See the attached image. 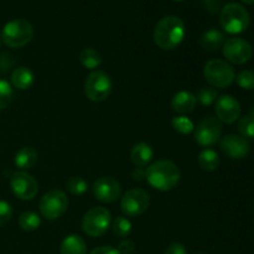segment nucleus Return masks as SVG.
I'll use <instances>...</instances> for the list:
<instances>
[{
	"instance_id": "nucleus-1",
	"label": "nucleus",
	"mask_w": 254,
	"mask_h": 254,
	"mask_svg": "<svg viewBox=\"0 0 254 254\" xmlns=\"http://www.w3.org/2000/svg\"><path fill=\"white\" fill-rule=\"evenodd\" d=\"M185 24L183 19L169 15L158 21L154 29V42L163 50H174L184 41Z\"/></svg>"
},
{
	"instance_id": "nucleus-2",
	"label": "nucleus",
	"mask_w": 254,
	"mask_h": 254,
	"mask_svg": "<svg viewBox=\"0 0 254 254\" xmlns=\"http://www.w3.org/2000/svg\"><path fill=\"white\" fill-rule=\"evenodd\" d=\"M181 174L178 165L170 160H158L145 170V179L149 185L159 191H170L176 188Z\"/></svg>"
},
{
	"instance_id": "nucleus-3",
	"label": "nucleus",
	"mask_w": 254,
	"mask_h": 254,
	"mask_svg": "<svg viewBox=\"0 0 254 254\" xmlns=\"http://www.w3.org/2000/svg\"><path fill=\"white\" fill-rule=\"evenodd\" d=\"M250 22L251 17L247 9L238 2H228L221 9V27L228 34H242L248 29Z\"/></svg>"
},
{
	"instance_id": "nucleus-4",
	"label": "nucleus",
	"mask_w": 254,
	"mask_h": 254,
	"mask_svg": "<svg viewBox=\"0 0 254 254\" xmlns=\"http://www.w3.org/2000/svg\"><path fill=\"white\" fill-rule=\"evenodd\" d=\"M34 36V27L26 19H14L1 30V40L11 49H20L29 44Z\"/></svg>"
},
{
	"instance_id": "nucleus-5",
	"label": "nucleus",
	"mask_w": 254,
	"mask_h": 254,
	"mask_svg": "<svg viewBox=\"0 0 254 254\" xmlns=\"http://www.w3.org/2000/svg\"><path fill=\"white\" fill-rule=\"evenodd\" d=\"M203 77L216 88H226L231 86L236 78L233 67L227 61L220 59L210 60L203 67Z\"/></svg>"
},
{
	"instance_id": "nucleus-6",
	"label": "nucleus",
	"mask_w": 254,
	"mask_h": 254,
	"mask_svg": "<svg viewBox=\"0 0 254 254\" xmlns=\"http://www.w3.org/2000/svg\"><path fill=\"white\" fill-rule=\"evenodd\" d=\"M112 88H113V83H112L109 74L103 71H99V69L92 71L84 81L86 97L94 103L103 102L104 99L108 98Z\"/></svg>"
},
{
	"instance_id": "nucleus-7",
	"label": "nucleus",
	"mask_w": 254,
	"mask_h": 254,
	"mask_svg": "<svg viewBox=\"0 0 254 254\" xmlns=\"http://www.w3.org/2000/svg\"><path fill=\"white\" fill-rule=\"evenodd\" d=\"M112 223L111 212L106 207H93L87 211L82 220V230L92 238L101 237L109 230Z\"/></svg>"
},
{
	"instance_id": "nucleus-8",
	"label": "nucleus",
	"mask_w": 254,
	"mask_h": 254,
	"mask_svg": "<svg viewBox=\"0 0 254 254\" xmlns=\"http://www.w3.org/2000/svg\"><path fill=\"white\" fill-rule=\"evenodd\" d=\"M40 212L42 217L54 221L64 216L68 208V197L61 190H51L45 193L40 200Z\"/></svg>"
},
{
	"instance_id": "nucleus-9",
	"label": "nucleus",
	"mask_w": 254,
	"mask_h": 254,
	"mask_svg": "<svg viewBox=\"0 0 254 254\" xmlns=\"http://www.w3.org/2000/svg\"><path fill=\"white\" fill-rule=\"evenodd\" d=\"M149 203H150V197L145 190L130 189L122 197L121 210L126 216L138 217L148 210Z\"/></svg>"
},
{
	"instance_id": "nucleus-10",
	"label": "nucleus",
	"mask_w": 254,
	"mask_h": 254,
	"mask_svg": "<svg viewBox=\"0 0 254 254\" xmlns=\"http://www.w3.org/2000/svg\"><path fill=\"white\" fill-rule=\"evenodd\" d=\"M10 188L12 193L22 201H30L39 192V183L26 171H16L10 178Z\"/></svg>"
},
{
	"instance_id": "nucleus-11",
	"label": "nucleus",
	"mask_w": 254,
	"mask_h": 254,
	"mask_svg": "<svg viewBox=\"0 0 254 254\" xmlns=\"http://www.w3.org/2000/svg\"><path fill=\"white\" fill-rule=\"evenodd\" d=\"M195 140L201 146H212L220 140L222 134V126L216 117H206L195 128Z\"/></svg>"
},
{
	"instance_id": "nucleus-12",
	"label": "nucleus",
	"mask_w": 254,
	"mask_h": 254,
	"mask_svg": "<svg viewBox=\"0 0 254 254\" xmlns=\"http://www.w3.org/2000/svg\"><path fill=\"white\" fill-rule=\"evenodd\" d=\"M223 56L228 62L235 64H243L251 60L253 55L252 45L241 37H231L222 46Z\"/></svg>"
},
{
	"instance_id": "nucleus-13",
	"label": "nucleus",
	"mask_w": 254,
	"mask_h": 254,
	"mask_svg": "<svg viewBox=\"0 0 254 254\" xmlns=\"http://www.w3.org/2000/svg\"><path fill=\"white\" fill-rule=\"evenodd\" d=\"M93 195L101 202L112 203L116 202L122 195V186L118 180L111 176H103L99 178L93 184Z\"/></svg>"
},
{
	"instance_id": "nucleus-14",
	"label": "nucleus",
	"mask_w": 254,
	"mask_h": 254,
	"mask_svg": "<svg viewBox=\"0 0 254 254\" xmlns=\"http://www.w3.org/2000/svg\"><path fill=\"white\" fill-rule=\"evenodd\" d=\"M215 112L218 121L226 124H232L240 118L241 104L235 97L225 94L216 101Z\"/></svg>"
},
{
	"instance_id": "nucleus-15",
	"label": "nucleus",
	"mask_w": 254,
	"mask_h": 254,
	"mask_svg": "<svg viewBox=\"0 0 254 254\" xmlns=\"http://www.w3.org/2000/svg\"><path fill=\"white\" fill-rule=\"evenodd\" d=\"M221 150L233 160H241L250 154V143L242 135L237 134H228L221 140Z\"/></svg>"
},
{
	"instance_id": "nucleus-16",
	"label": "nucleus",
	"mask_w": 254,
	"mask_h": 254,
	"mask_svg": "<svg viewBox=\"0 0 254 254\" xmlns=\"http://www.w3.org/2000/svg\"><path fill=\"white\" fill-rule=\"evenodd\" d=\"M196 103L197 102H196L195 94L188 91H180L171 99V108L180 116H185L195 109Z\"/></svg>"
},
{
	"instance_id": "nucleus-17",
	"label": "nucleus",
	"mask_w": 254,
	"mask_h": 254,
	"mask_svg": "<svg viewBox=\"0 0 254 254\" xmlns=\"http://www.w3.org/2000/svg\"><path fill=\"white\" fill-rule=\"evenodd\" d=\"M226 41L225 34L217 29H210L205 31L201 36L200 46L201 49L208 52L218 51L223 46Z\"/></svg>"
},
{
	"instance_id": "nucleus-18",
	"label": "nucleus",
	"mask_w": 254,
	"mask_h": 254,
	"mask_svg": "<svg viewBox=\"0 0 254 254\" xmlns=\"http://www.w3.org/2000/svg\"><path fill=\"white\" fill-rule=\"evenodd\" d=\"M154 150L148 143H138L131 148L130 160L136 168H144L153 160Z\"/></svg>"
},
{
	"instance_id": "nucleus-19",
	"label": "nucleus",
	"mask_w": 254,
	"mask_h": 254,
	"mask_svg": "<svg viewBox=\"0 0 254 254\" xmlns=\"http://www.w3.org/2000/svg\"><path fill=\"white\" fill-rule=\"evenodd\" d=\"M35 74L29 67H17L11 73V84L17 89H29L34 84Z\"/></svg>"
},
{
	"instance_id": "nucleus-20",
	"label": "nucleus",
	"mask_w": 254,
	"mask_h": 254,
	"mask_svg": "<svg viewBox=\"0 0 254 254\" xmlns=\"http://www.w3.org/2000/svg\"><path fill=\"white\" fill-rule=\"evenodd\" d=\"M37 159H39V154L31 146H24V148L20 149L16 153L14 159V163L16 165V168L24 170H29V169L34 168L35 164L37 163Z\"/></svg>"
},
{
	"instance_id": "nucleus-21",
	"label": "nucleus",
	"mask_w": 254,
	"mask_h": 254,
	"mask_svg": "<svg viewBox=\"0 0 254 254\" xmlns=\"http://www.w3.org/2000/svg\"><path fill=\"white\" fill-rule=\"evenodd\" d=\"M61 254H86L87 246L83 238L78 235H69L60 246Z\"/></svg>"
},
{
	"instance_id": "nucleus-22",
	"label": "nucleus",
	"mask_w": 254,
	"mask_h": 254,
	"mask_svg": "<svg viewBox=\"0 0 254 254\" xmlns=\"http://www.w3.org/2000/svg\"><path fill=\"white\" fill-rule=\"evenodd\" d=\"M197 163L205 171H213L220 166V155L212 149H205L198 154Z\"/></svg>"
},
{
	"instance_id": "nucleus-23",
	"label": "nucleus",
	"mask_w": 254,
	"mask_h": 254,
	"mask_svg": "<svg viewBox=\"0 0 254 254\" xmlns=\"http://www.w3.org/2000/svg\"><path fill=\"white\" fill-rule=\"evenodd\" d=\"M79 62L87 69H96L102 64V55L96 49L87 47L79 54Z\"/></svg>"
},
{
	"instance_id": "nucleus-24",
	"label": "nucleus",
	"mask_w": 254,
	"mask_h": 254,
	"mask_svg": "<svg viewBox=\"0 0 254 254\" xmlns=\"http://www.w3.org/2000/svg\"><path fill=\"white\" fill-rule=\"evenodd\" d=\"M17 223H19V227L22 231H25V232H32V231H36L40 227V225H41V218H40V216L36 212L26 211V212H22L20 215Z\"/></svg>"
},
{
	"instance_id": "nucleus-25",
	"label": "nucleus",
	"mask_w": 254,
	"mask_h": 254,
	"mask_svg": "<svg viewBox=\"0 0 254 254\" xmlns=\"http://www.w3.org/2000/svg\"><path fill=\"white\" fill-rule=\"evenodd\" d=\"M131 222L124 216H118L116 220L112 223V231H113L114 236L119 238H127L131 232Z\"/></svg>"
},
{
	"instance_id": "nucleus-26",
	"label": "nucleus",
	"mask_w": 254,
	"mask_h": 254,
	"mask_svg": "<svg viewBox=\"0 0 254 254\" xmlns=\"http://www.w3.org/2000/svg\"><path fill=\"white\" fill-rule=\"evenodd\" d=\"M171 126H173V128L176 131H179L180 134H184V135H188V134L192 133L195 130V124L186 116L174 117L171 119Z\"/></svg>"
},
{
	"instance_id": "nucleus-27",
	"label": "nucleus",
	"mask_w": 254,
	"mask_h": 254,
	"mask_svg": "<svg viewBox=\"0 0 254 254\" xmlns=\"http://www.w3.org/2000/svg\"><path fill=\"white\" fill-rule=\"evenodd\" d=\"M66 188L67 191L72 195L81 196L88 190V184L81 176H71L68 180L66 181Z\"/></svg>"
},
{
	"instance_id": "nucleus-28",
	"label": "nucleus",
	"mask_w": 254,
	"mask_h": 254,
	"mask_svg": "<svg viewBox=\"0 0 254 254\" xmlns=\"http://www.w3.org/2000/svg\"><path fill=\"white\" fill-rule=\"evenodd\" d=\"M217 96H218L217 91H216L213 87L207 86L198 89L195 97H196V102H198V103L202 104V106L208 107L217 101Z\"/></svg>"
},
{
	"instance_id": "nucleus-29",
	"label": "nucleus",
	"mask_w": 254,
	"mask_h": 254,
	"mask_svg": "<svg viewBox=\"0 0 254 254\" xmlns=\"http://www.w3.org/2000/svg\"><path fill=\"white\" fill-rule=\"evenodd\" d=\"M14 97V91L12 86L5 79H0V111L6 108L12 101Z\"/></svg>"
},
{
	"instance_id": "nucleus-30",
	"label": "nucleus",
	"mask_w": 254,
	"mask_h": 254,
	"mask_svg": "<svg viewBox=\"0 0 254 254\" xmlns=\"http://www.w3.org/2000/svg\"><path fill=\"white\" fill-rule=\"evenodd\" d=\"M237 129L243 138H254V118L251 116L242 117L238 121Z\"/></svg>"
},
{
	"instance_id": "nucleus-31",
	"label": "nucleus",
	"mask_w": 254,
	"mask_h": 254,
	"mask_svg": "<svg viewBox=\"0 0 254 254\" xmlns=\"http://www.w3.org/2000/svg\"><path fill=\"white\" fill-rule=\"evenodd\" d=\"M235 79L241 88L246 89V91L254 89V72L251 71V69H243V71H241L236 76Z\"/></svg>"
},
{
	"instance_id": "nucleus-32",
	"label": "nucleus",
	"mask_w": 254,
	"mask_h": 254,
	"mask_svg": "<svg viewBox=\"0 0 254 254\" xmlns=\"http://www.w3.org/2000/svg\"><path fill=\"white\" fill-rule=\"evenodd\" d=\"M12 217V207L6 201L0 200V227L7 225Z\"/></svg>"
},
{
	"instance_id": "nucleus-33",
	"label": "nucleus",
	"mask_w": 254,
	"mask_h": 254,
	"mask_svg": "<svg viewBox=\"0 0 254 254\" xmlns=\"http://www.w3.org/2000/svg\"><path fill=\"white\" fill-rule=\"evenodd\" d=\"M118 252L121 254H131L135 251V245L130 240H123L117 247Z\"/></svg>"
},
{
	"instance_id": "nucleus-34",
	"label": "nucleus",
	"mask_w": 254,
	"mask_h": 254,
	"mask_svg": "<svg viewBox=\"0 0 254 254\" xmlns=\"http://www.w3.org/2000/svg\"><path fill=\"white\" fill-rule=\"evenodd\" d=\"M201 1H202L206 10L210 11L211 14H216V12L220 11L221 4H222V0H201Z\"/></svg>"
},
{
	"instance_id": "nucleus-35",
	"label": "nucleus",
	"mask_w": 254,
	"mask_h": 254,
	"mask_svg": "<svg viewBox=\"0 0 254 254\" xmlns=\"http://www.w3.org/2000/svg\"><path fill=\"white\" fill-rule=\"evenodd\" d=\"M165 254H188L185 246L179 242H174L166 248Z\"/></svg>"
},
{
	"instance_id": "nucleus-36",
	"label": "nucleus",
	"mask_w": 254,
	"mask_h": 254,
	"mask_svg": "<svg viewBox=\"0 0 254 254\" xmlns=\"http://www.w3.org/2000/svg\"><path fill=\"white\" fill-rule=\"evenodd\" d=\"M89 254H121L118 252V250L111 246H101V247H97L94 250H92V252Z\"/></svg>"
},
{
	"instance_id": "nucleus-37",
	"label": "nucleus",
	"mask_w": 254,
	"mask_h": 254,
	"mask_svg": "<svg viewBox=\"0 0 254 254\" xmlns=\"http://www.w3.org/2000/svg\"><path fill=\"white\" fill-rule=\"evenodd\" d=\"M131 176H133L134 180L141 181L145 179V169L143 168H135L131 171Z\"/></svg>"
},
{
	"instance_id": "nucleus-38",
	"label": "nucleus",
	"mask_w": 254,
	"mask_h": 254,
	"mask_svg": "<svg viewBox=\"0 0 254 254\" xmlns=\"http://www.w3.org/2000/svg\"><path fill=\"white\" fill-rule=\"evenodd\" d=\"M241 1L245 2V4H248V5L254 4V0H241Z\"/></svg>"
},
{
	"instance_id": "nucleus-39",
	"label": "nucleus",
	"mask_w": 254,
	"mask_h": 254,
	"mask_svg": "<svg viewBox=\"0 0 254 254\" xmlns=\"http://www.w3.org/2000/svg\"><path fill=\"white\" fill-rule=\"evenodd\" d=\"M250 116L252 117V118H254V107H253L252 109H251V114H250Z\"/></svg>"
},
{
	"instance_id": "nucleus-40",
	"label": "nucleus",
	"mask_w": 254,
	"mask_h": 254,
	"mask_svg": "<svg viewBox=\"0 0 254 254\" xmlns=\"http://www.w3.org/2000/svg\"><path fill=\"white\" fill-rule=\"evenodd\" d=\"M174 1H184V0H174Z\"/></svg>"
},
{
	"instance_id": "nucleus-41",
	"label": "nucleus",
	"mask_w": 254,
	"mask_h": 254,
	"mask_svg": "<svg viewBox=\"0 0 254 254\" xmlns=\"http://www.w3.org/2000/svg\"><path fill=\"white\" fill-rule=\"evenodd\" d=\"M196 254H201V253H196Z\"/></svg>"
}]
</instances>
